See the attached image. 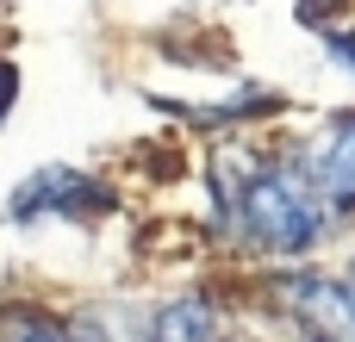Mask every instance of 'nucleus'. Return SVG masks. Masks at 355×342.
I'll list each match as a JSON object with an SVG mask.
<instances>
[{"mask_svg":"<svg viewBox=\"0 0 355 342\" xmlns=\"http://www.w3.org/2000/svg\"><path fill=\"white\" fill-rule=\"evenodd\" d=\"M231 218H237V237L256 243L262 255H300L324 231L318 199L293 174H281V168H250L237 199H231Z\"/></svg>","mask_w":355,"mask_h":342,"instance_id":"1","label":"nucleus"},{"mask_svg":"<svg viewBox=\"0 0 355 342\" xmlns=\"http://www.w3.org/2000/svg\"><path fill=\"white\" fill-rule=\"evenodd\" d=\"M150 342H218V312L187 293V299H168L156 318H150Z\"/></svg>","mask_w":355,"mask_h":342,"instance_id":"2","label":"nucleus"},{"mask_svg":"<svg viewBox=\"0 0 355 342\" xmlns=\"http://www.w3.org/2000/svg\"><path fill=\"white\" fill-rule=\"evenodd\" d=\"M312 174H318V187L343 206V199H355V118H343L318 150H312Z\"/></svg>","mask_w":355,"mask_h":342,"instance_id":"3","label":"nucleus"},{"mask_svg":"<svg viewBox=\"0 0 355 342\" xmlns=\"http://www.w3.org/2000/svg\"><path fill=\"white\" fill-rule=\"evenodd\" d=\"M12 342H75V336L56 330L50 318H19V324H12Z\"/></svg>","mask_w":355,"mask_h":342,"instance_id":"4","label":"nucleus"},{"mask_svg":"<svg viewBox=\"0 0 355 342\" xmlns=\"http://www.w3.org/2000/svg\"><path fill=\"white\" fill-rule=\"evenodd\" d=\"M337 56H343V62H355V37H337Z\"/></svg>","mask_w":355,"mask_h":342,"instance_id":"5","label":"nucleus"},{"mask_svg":"<svg viewBox=\"0 0 355 342\" xmlns=\"http://www.w3.org/2000/svg\"><path fill=\"white\" fill-rule=\"evenodd\" d=\"M349 280H355V274H349Z\"/></svg>","mask_w":355,"mask_h":342,"instance_id":"6","label":"nucleus"}]
</instances>
